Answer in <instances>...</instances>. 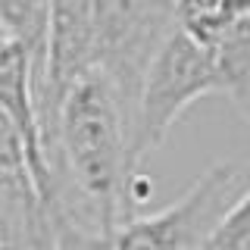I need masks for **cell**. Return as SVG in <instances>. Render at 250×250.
Instances as JSON below:
<instances>
[{"label": "cell", "mask_w": 250, "mask_h": 250, "mask_svg": "<svg viewBox=\"0 0 250 250\" xmlns=\"http://www.w3.org/2000/svg\"><path fill=\"white\" fill-rule=\"evenodd\" d=\"M209 94H222L213 47L178 25L153 57L131 109V166L138 175L147 156L169 138L175 122Z\"/></svg>", "instance_id": "6da1fadb"}, {"label": "cell", "mask_w": 250, "mask_h": 250, "mask_svg": "<svg viewBox=\"0 0 250 250\" xmlns=\"http://www.w3.org/2000/svg\"><path fill=\"white\" fill-rule=\"evenodd\" d=\"M250 175L234 163H216L178 200L150 216H131L109 250H203L216 225L244 194Z\"/></svg>", "instance_id": "7a4b0ae2"}, {"label": "cell", "mask_w": 250, "mask_h": 250, "mask_svg": "<svg viewBox=\"0 0 250 250\" xmlns=\"http://www.w3.org/2000/svg\"><path fill=\"white\" fill-rule=\"evenodd\" d=\"M175 28L178 0H97L94 69H100L119 91L128 125L141 82Z\"/></svg>", "instance_id": "3957f363"}, {"label": "cell", "mask_w": 250, "mask_h": 250, "mask_svg": "<svg viewBox=\"0 0 250 250\" xmlns=\"http://www.w3.org/2000/svg\"><path fill=\"white\" fill-rule=\"evenodd\" d=\"M0 113L13 122L16 135L25 150L28 178L35 185L41 203L50 200V166L44 150V116L38 104V72L35 60L19 41L10 35H0Z\"/></svg>", "instance_id": "277c9868"}, {"label": "cell", "mask_w": 250, "mask_h": 250, "mask_svg": "<svg viewBox=\"0 0 250 250\" xmlns=\"http://www.w3.org/2000/svg\"><path fill=\"white\" fill-rule=\"evenodd\" d=\"M94 22L97 0H50L41 116L75 78L94 69Z\"/></svg>", "instance_id": "5b68a950"}, {"label": "cell", "mask_w": 250, "mask_h": 250, "mask_svg": "<svg viewBox=\"0 0 250 250\" xmlns=\"http://www.w3.org/2000/svg\"><path fill=\"white\" fill-rule=\"evenodd\" d=\"M47 22H50V0H0V28L13 41H19L35 60L38 104L47 72Z\"/></svg>", "instance_id": "8992f818"}, {"label": "cell", "mask_w": 250, "mask_h": 250, "mask_svg": "<svg viewBox=\"0 0 250 250\" xmlns=\"http://www.w3.org/2000/svg\"><path fill=\"white\" fill-rule=\"evenodd\" d=\"M209 47H213L216 69L222 78V94H229L250 119V16L234 22Z\"/></svg>", "instance_id": "52a82bcc"}, {"label": "cell", "mask_w": 250, "mask_h": 250, "mask_svg": "<svg viewBox=\"0 0 250 250\" xmlns=\"http://www.w3.org/2000/svg\"><path fill=\"white\" fill-rule=\"evenodd\" d=\"M247 16L250 0H178V25L203 44H213Z\"/></svg>", "instance_id": "ba28073f"}, {"label": "cell", "mask_w": 250, "mask_h": 250, "mask_svg": "<svg viewBox=\"0 0 250 250\" xmlns=\"http://www.w3.org/2000/svg\"><path fill=\"white\" fill-rule=\"evenodd\" d=\"M203 250H250V182L238 203L225 213V219L216 225L213 238Z\"/></svg>", "instance_id": "9c48e42d"}, {"label": "cell", "mask_w": 250, "mask_h": 250, "mask_svg": "<svg viewBox=\"0 0 250 250\" xmlns=\"http://www.w3.org/2000/svg\"><path fill=\"white\" fill-rule=\"evenodd\" d=\"M0 35H6V31H3V28H0Z\"/></svg>", "instance_id": "30bf717a"}]
</instances>
